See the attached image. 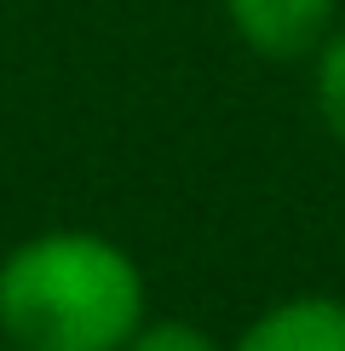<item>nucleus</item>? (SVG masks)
<instances>
[{"instance_id":"nucleus-1","label":"nucleus","mask_w":345,"mask_h":351,"mask_svg":"<svg viewBox=\"0 0 345 351\" xmlns=\"http://www.w3.org/2000/svg\"><path fill=\"white\" fill-rule=\"evenodd\" d=\"M144 317V271L104 230H35L0 259V340L18 351H121Z\"/></svg>"},{"instance_id":"nucleus-2","label":"nucleus","mask_w":345,"mask_h":351,"mask_svg":"<svg viewBox=\"0 0 345 351\" xmlns=\"http://www.w3.org/2000/svg\"><path fill=\"white\" fill-rule=\"evenodd\" d=\"M236 40L270 64H294L311 58L334 29L340 0H219Z\"/></svg>"},{"instance_id":"nucleus-3","label":"nucleus","mask_w":345,"mask_h":351,"mask_svg":"<svg viewBox=\"0 0 345 351\" xmlns=\"http://www.w3.org/2000/svg\"><path fill=\"white\" fill-rule=\"evenodd\" d=\"M230 351H345V300L288 294L253 317Z\"/></svg>"},{"instance_id":"nucleus-4","label":"nucleus","mask_w":345,"mask_h":351,"mask_svg":"<svg viewBox=\"0 0 345 351\" xmlns=\"http://www.w3.org/2000/svg\"><path fill=\"white\" fill-rule=\"evenodd\" d=\"M311 104L328 138L345 144V29H328V40L311 52Z\"/></svg>"},{"instance_id":"nucleus-5","label":"nucleus","mask_w":345,"mask_h":351,"mask_svg":"<svg viewBox=\"0 0 345 351\" xmlns=\"http://www.w3.org/2000/svg\"><path fill=\"white\" fill-rule=\"evenodd\" d=\"M121 351H230V346H219L207 328L184 323V317H155V323L144 317L138 334H133Z\"/></svg>"},{"instance_id":"nucleus-6","label":"nucleus","mask_w":345,"mask_h":351,"mask_svg":"<svg viewBox=\"0 0 345 351\" xmlns=\"http://www.w3.org/2000/svg\"><path fill=\"white\" fill-rule=\"evenodd\" d=\"M0 351H18V346H6V340H0Z\"/></svg>"}]
</instances>
